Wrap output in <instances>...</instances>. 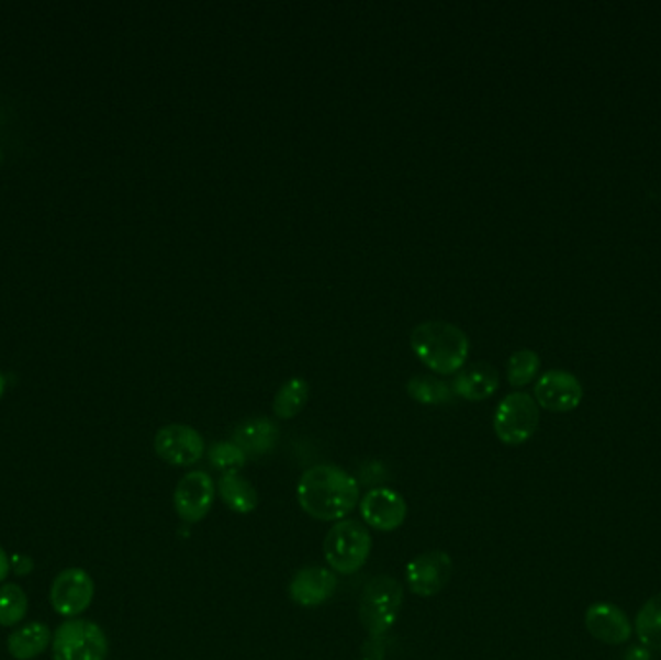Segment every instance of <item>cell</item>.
<instances>
[{
    "label": "cell",
    "mask_w": 661,
    "mask_h": 660,
    "mask_svg": "<svg viewBox=\"0 0 661 660\" xmlns=\"http://www.w3.org/2000/svg\"><path fill=\"white\" fill-rule=\"evenodd\" d=\"M358 506L363 525L381 533L399 529L408 515V504L403 494L388 486L368 490Z\"/></svg>",
    "instance_id": "11"
},
{
    "label": "cell",
    "mask_w": 661,
    "mask_h": 660,
    "mask_svg": "<svg viewBox=\"0 0 661 660\" xmlns=\"http://www.w3.org/2000/svg\"><path fill=\"white\" fill-rule=\"evenodd\" d=\"M404 603L401 581L391 575L371 578L360 596V622L370 637H381L393 628Z\"/></svg>",
    "instance_id": "4"
},
{
    "label": "cell",
    "mask_w": 661,
    "mask_h": 660,
    "mask_svg": "<svg viewBox=\"0 0 661 660\" xmlns=\"http://www.w3.org/2000/svg\"><path fill=\"white\" fill-rule=\"evenodd\" d=\"M217 496V484L205 471L186 473L175 489V510L186 523H200L208 517Z\"/></svg>",
    "instance_id": "9"
},
{
    "label": "cell",
    "mask_w": 661,
    "mask_h": 660,
    "mask_svg": "<svg viewBox=\"0 0 661 660\" xmlns=\"http://www.w3.org/2000/svg\"><path fill=\"white\" fill-rule=\"evenodd\" d=\"M582 383L573 372L553 368L538 378L534 385V400L538 407L548 409L553 413H569L581 405Z\"/></svg>",
    "instance_id": "12"
},
{
    "label": "cell",
    "mask_w": 661,
    "mask_h": 660,
    "mask_svg": "<svg viewBox=\"0 0 661 660\" xmlns=\"http://www.w3.org/2000/svg\"><path fill=\"white\" fill-rule=\"evenodd\" d=\"M4 388H7V380H4V376L0 372V398H2V393H4Z\"/></svg>",
    "instance_id": "27"
},
{
    "label": "cell",
    "mask_w": 661,
    "mask_h": 660,
    "mask_svg": "<svg viewBox=\"0 0 661 660\" xmlns=\"http://www.w3.org/2000/svg\"><path fill=\"white\" fill-rule=\"evenodd\" d=\"M217 494L234 514H251L258 507V492L246 477L240 473L221 474Z\"/></svg>",
    "instance_id": "17"
},
{
    "label": "cell",
    "mask_w": 661,
    "mask_h": 660,
    "mask_svg": "<svg viewBox=\"0 0 661 660\" xmlns=\"http://www.w3.org/2000/svg\"><path fill=\"white\" fill-rule=\"evenodd\" d=\"M406 392L412 400L424 403V405H444V403H451L455 398L451 383L432 374L412 376L406 383Z\"/></svg>",
    "instance_id": "20"
},
{
    "label": "cell",
    "mask_w": 661,
    "mask_h": 660,
    "mask_svg": "<svg viewBox=\"0 0 661 660\" xmlns=\"http://www.w3.org/2000/svg\"><path fill=\"white\" fill-rule=\"evenodd\" d=\"M53 644L51 631L41 622H30L9 636V652L12 659L33 660Z\"/></svg>",
    "instance_id": "18"
},
{
    "label": "cell",
    "mask_w": 661,
    "mask_h": 660,
    "mask_svg": "<svg viewBox=\"0 0 661 660\" xmlns=\"http://www.w3.org/2000/svg\"><path fill=\"white\" fill-rule=\"evenodd\" d=\"M296 500L317 522H343L360 504V484L337 465H314L300 477Z\"/></svg>",
    "instance_id": "1"
},
{
    "label": "cell",
    "mask_w": 661,
    "mask_h": 660,
    "mask_svg": "<svg viewBox=\"0 0 661 660\" xmlns=\"http://www.w3.org/2000/svg\"><path fill=\"white\" fill-rule=\"evenodd\" d=\"M208 459L213 469L221 471V474H226L238 473L248 461V456L233 440L215 441L208 449Z\"/></svg>",
    "instance_id": "23"
},
{
    "label": "cell",
    "mask_w": 661,
    "mask_h": 660,
    "mask_svg": "<svg viewBox=\"0 0 661 660\" xmlns=\"http://www.w3.org/2000/svg\"><path fill=\"white\" fill-rule=\"evenodd\" d=\"M540 370V357L533 349H520L511 355L507 362V378L511 385L523 388L534 380Z\"/></svg>",
    "instance_id": "24"
},
{
    "label": "cell",
    "mask_w": 661,
    "mask_h": 660,
    "mask_svg": "<svg viewBox=\"0 0 661 660\" xmlns=\"http://www.w3.org/2000/svg\"><path fill=\"white\" fill-rule=\"evenodd\" d=\"M27 595L24 589L16 583H4L0 585V626L12 628L20 624L27 614Z\"/></svg>",
    "instance_id": "22"
},
{
    "label": "cell",
    "mask_w": 661,
    "mask_h": 660,
    "mask_svg": "<svg viewBox=\"0 0 661 660\" xmlns=\"http://www.w3.org/2000/svg\"><path fill=\"white\" fill-rule=\"evenodd\" d=\"M635 631L642 647L661 652V593L642 604L635 619Z\"/></svg>",
    "instance_id": "19"
},
{
    "label": "cell",
    "mask_w": 661,
    "mask_h": 660,
    "mask_svg": "<svg viewBox=\"0 0 661 660\" xmlns=\"http://www.w3.org/2000/svg\"><path fill=\"white\" fill-rule=\"evenodd\" d=\"M540 426V407L530 393L513 392L501 400L493 416L495 436L507 446L530 440Z\"/></svg>",
    "instance_id": "5"
},
{
    "label": "cell",
    "mask_w": 661,
    "mask_h": 660,
    "mask_svg": "<svg viewBox=\"0 0 661 660\" xmlns=\"http://www.w3.org/2000/svg\"><path fill=\"white\" fill-rule=\"evenodd\" d=\"M96 585L88 571L68 568L60 571L51 585V604L60 616L74 618L93 603Z\"/></svg>",
    "instance_id": "10"
},
{
    "label": "cell",
    "mask_w": 661,
    "mask_h": 660,
    "mask_svg": "<svg viewBox=\"0 0 661 660\" xmlns=\"http://www.w3.org/2000/svg\"><path fill=\"white\" fill-rule=\"evenodd\" d=\"M10 573V560L7 552H4V548L0 547V583L2 581H7Z\"/></svg>",
    "instance_id": "26"
},
{
    "label": "cell",
    "mask_w": 661,
    "mask_h": 660,
    "mask_svg": "<svg viewBox=\"0 0 661 660\" xmlns=\"http://www.w3.org/2000/svg\"><path fill=\"white\" fill-rule=\"evenodd\" d=\"M452 571H455V563H452L451 556L444 550H429V552L412 558L411 562L406 563L404 578L414 595L429 599L447 588V583L451 581Z\"/></svg>",
    "instance_id": "7"
},
{
    "label": "cell",
    "mask_w": 661,
    "mask_h": 660,
    "mask_svg": "<svg viewBox=\"0 0 661 660\" xmlns=\"http://www.w3.org/2000/svg\"><path fill=\"white\" fill-rule=\"evenodd\" d=\"M155 454L165 463L190 467L205 456V440L188 424H167L155 434Z\"/></svg>",
    "instance_id": "8"
},
{
    "label": "cell",
    "mask_w": 661,
    "mask_h": 660,
    "mask_svg": "<svg viewBox=\"0 0 661 660\" xmlns=\"http://www.w3.org/2000/svg\"><path fill=\"white\" fill-rule=\"evenodd\" d=\"M55 660H107L105 631L89 619H68L53 636Z\"/></svg>",
    "instance_id": "6"
},
{
    "label": "cell",
    "mask_w": 661,
    "mask_h": 660,
    "mask_svg": "<svg viewBox=\"0 0 661 660\" xmlns=\"http://www.w3.org/2000/svg\"><path fill=\"white\" fill-rule=\"evenodd\" d=\"M337 591V575L335 571L323 566H307L294 573L289 583V595L292 603L315 608L320 604L327 603Z\"/></svg>",
    "instance_id": "13"
},
{
    "label": "cell",
    "mask_w": 661,
    "mask_h": 660,
    "mask_svg": "<svg viewBox=\"0 0 661 660\" xmlns=\"http://www.w3.org/2000/svg\"><path fill=\"white\" fill-rule=\"evenodd\" d=\"M584 624L590 636L605 645L629 644L632 637V622L629 616L612 603H596L589 606Z\"/></svg>",
    "instance_id": "14"
},
{
    "label": "cell",
    "mask_w": 661,
    "mask_h": 660,
    "mask_svg": "<svg viewBox=\"0 0 661 660\" xmlns=\"http://www.w3.org/2000/svg\"><path fill=\"white\" fill-rule=\"evenodd\" d=\"M307 398H310V385L304 378L294 376L291 380L282 383L279 392L275 395L273 413L284 421L294 418L306 405Z\"/></svg>",
    "instance_id": "21"
},
{
    "label": "cell",
    "mask_w": 661,
    "mask_h": 660,
    "mask_svg": "<svg viewBox=\"0 0 661 660\" xmlns=\"http://www.w3.org/2000/svg\"><path fill=\"white\" fill-rule=\"evenodd\" d=\"M451 388L455 395H460L462 400L484 401L497 392L500 372L490 362L478 360V362L460 368L459 372L455 374Z\"/></svg>",
    "instance_id": "15"
},
{
    "label": "cell",
    "mask_w": 661,
    "mask_h": 660,
    "mask_svg": "<svg viewBox=\"0 0 661 660\" xmlns=\"http://www.w3.org/2000/svg\"><path fill=\"white\" fill-rule=\"evenodd\" d=\"M371 533L358 519L337 522L325 535L323 556L330 571L352 575L363 568L371 555Z\"/></svg>",
    "instance_id": "3"
},
{
    "label": "cell",
    "mask_w": 661,
    "mask_h": 660,
    "mask_svg": "<svg viewBox=\"0 0 661 660\" xmlns=\"http://www.w3.org/2000/svg\"><path fill=\"white\" fill-rule=\"evenodd\" d=\"M412 351L429 370L439 374H455L467 362L470 342L468 335L445 320H428L412 329Z\"/></svg>",
    "instance_id": "2"
},
{
    "label": "cell",
    "mask_w": 661,
    "mask_h": 660,
    "mask_svg": "<svg viewBox=\"0 0 661 660\" xmlns=\"http://www.w3.org/2000/svg\"><path fill=\"white\" fill-rule=\"evenodd\" d=\"M233 441L248 457L267 456L279 441V428L267 416H254L234 428Z\"/></svg>",
    "instance_id": "16"
},
{
    "label": "cell",
    "mask_w": 661,
    "mask_h": 660,
    "mask_svg": "<svg viewBox=\"0 0 661 660\" xmlns=\"http://www.w3.org/2000/svg\"><path fill=\"white\" fill-rule=\"evenodd\" d=\"M383 641L385 636L370 637L368 644L363 645L362 660H383Z\"/></svg>",
    "instance_id": "25"
}]
</instances>
